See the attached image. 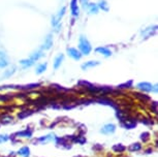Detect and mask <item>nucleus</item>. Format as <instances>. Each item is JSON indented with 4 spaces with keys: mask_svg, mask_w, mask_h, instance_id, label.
<instances>
[{
    "mask_svg": "<svg viewBox=\"0 0 158 157\" xmlns=\"http://www.w3.org/2000/svg\"><path fill=\"white\" fill-rule=\"evenodd\" d=\"M77 48L79 51L81 52V54L83 56H88L90 55V53L92 52V44L90 41L88 40V38L85 35L81 34L79 37V43H77Z\"/></svg>",
    "mask_w": 158,
    "mask_h": 157,
    "instance_id": "nucleus-1",
    "label": "nucleus"
},
{
    "mask_svg": "<svg viewBox=\"0 0 158 157\" xmlns=\"http://www.w3.org/2000/svg\"><path fill=\"white\" fill-rule=\"evenodd\" d=\"M136 88L139 90L143 91V92H146V93H151V92H154V93H157V90H158V86L157 85H152L151 83L149 82H141L136 85Z\"/></svg>",
    "mask_w": 158,
    "mask_h": 157,
    "instance_id": "nucleus-2",
    "label": "nucleus"
},
{
    "mask_svg": "<svg viewBox=\"0 0 158 157\" xmlns=\"http://www.w3.org/2000/svg\"><path fill=\"white\" fill-rule=\"evenodd\" d=\"M66 14V6H62L60 10H58V13H56L55 14L52 16V21H51V24H52V27L55 28L60 24L62 18L65 16Z\"/></svg>",
    "mask_w": 158,
    "mask_h": 157,
    "instance_id": "nucleus-3",
    "label": "nucleus"
},
{
    "mask_svg": "<svg viewBox=\"0 0 158 157\" xmlns=\"http://www.w3.org/2000/svg\"><path fill=\"white\" fill-rule=\"evenodd\" d=\"M157 29H158V26L157 25H150L148 26L147 28L143 29L141 31V36L144 38V39H147V38H150L151 36L157 32Z\"/></svg>",
    "mask_w": 158,
    "mask_h": 157,
    "instance_id": "nucleus-4",
    "label": "nucleus"
},
{
    "mask_svg": "<svg viewBox=\"0 0 158 157\" xmlns=\"http://www.w3.org/2000/svg\"><path fill=\"white\" fill-rule=\"evenodd\" d=\"M10 64V57L6 54V52L3 50H0V69L7 68Z\"/></svg>",
    "mask_w": 158,
    "mask_h": 157,
    "instance_id": "nucleus-5",
    "label": "nucleus"
},
{
    "mask_svg": "<svg viewBox=\"0 0 158 157\" xmlns=\"http://www.w3.org/2000/svg\"><path fill=\"white\" fill-rule=\"evenodd\" d=\"M66 53H67V55L74 61H80L83 57V55L81 54V52H80L79 50L76 48H71V47L66 49Z\"/></svg>",
    "mask_w": 158,
    "mask_h": 157,
    "instance_id": "nucleus-6",
    "label": "nucleus"
},
{
    "mask_svg": "<svg viewBox=\"0 0 158 157\" xmlns=\"http://www.w3.org/2000/svg\"><path fill=\"white\" fill-rule=\"evenodd\" d=\"M52 47H53V35L50 33L44 37V43L41 44L40 49L43 50V51H48V50H50Z\"/></svg>",
    "mask_w": 158,
    "mask_h": 157,
    "instance_id": "nucleus-7",
    "label": "nucleus"
},
{
    "mask_svg": "<svg viewBox=\"0 0 158 157\" xmlns=\"http://www.w3.org/2000/svg\"><path fill=\"white\" fill-rule=\"evenodd\" d=\"M70 14L73 18H77L80 16V7L77 4V0H71L69 3Z\"/></svg>",
    "mask_w": 158,
    "mask_h": 157,
    "instance_id": "nucleus-8",
    "label": "nucleus"
},
{
    "mask_svg": "<svg viewBox=\"0 0 158 157\" xmlns=\"http://www.w3.org/2000/svg\"><path fill=\"white\" fill-rule=\"evenodd\" d=\"M94 51H95V53L102 55V56H104V57H106V58L111 57V56L113 55V52L108 48V47L99 46V47H97V48H95Z\"/></svg>",
    "mask_w": 158,
    "mask_h": 157,
    "instance_id": "nucleus-9",
    "label": "nucleus"
},
{
    "mask_svg": "<svg viewBox=\"0 0 158 157\" xmlns=\"http://www.w3.org/2000/svg\"><path fill=\"white\" fill-rule=\"evenodd\" d=\"M115 131H116V125L113 123L106 124V125L100 129V132L103 133V134H113Z\"/></svg>",
    "mask_w": 158,
    "mask_h": 157,
    "instance_id": "nucleus-10",
    "label": "nucleus"
},
{
    "mask_svg": "<svg viewBox=\"0 0 158 157\" xmlns=\"http://www.w3.org/2000/svg\"><path fill=\"white\" fill-rule=\"evenodd\" d=\"M44 56V51H43V50L40 48L38 50H36V51H34L33 53H32V54H30L29 58H30L33 62L36 63V62L40 60V59L43 58Z\"/></svg>",
    "mask_w": 158,
    "mask_h": 157,
    "instance_id": "nucleus-11",
    "label": "nucleus"
},
{
    "mask_svg": "<svg viewBox=\"0 0 158 157\" xmlns=\"http://www.w3.org/2000/svg\"><path fill=\"white\" fill-rule=\"evenodd\" d=\"M63 60H64V55L63 54H59V55L56 56L55 59H54V62H53V68H54L55 70L59 69V67L61 66Z\"/></svg>",
    "mask_w": 158,
    "mask_h": 157,
    "instance_id": "nucleus-12",
    "label": "nucleus"
},
{
    "mask_svg": "<svg viewBox=\"0 0 158 157\" xmlns=\"http://www.w3.org/2000/svg\"><path fill=\"white\" fill-rule=\"evenodd\" d=\"M99 64H100L99 61L91 60V61H87V62H85V63H83L81 67H82L83 70H88V69H90V68H93V67L98 66Z\"/></svg>",
    "mask_w": 158,
    "mask_h": 157,
    "instance_id": "nucleus-13",
    "label": "nucleus"
},
{
    "mask_svg": "<svg viewBox=\"0 0 158 157\" xmlns=\"http://www.w3.org/2000/svg\"><path fill=\"white\" fill-rule=\"evenodd\" d=\"M16 70H17V67L15 66V65H13V66H10V67H8L6 70H4L3 75L1 76V78L2 79H8V78H10L11 76L15 75Z\"/></svg>",
    "mask_w": 158,
    "mask_h": 157,
    "instance_id": "nucleus-14",
    "label": "nucleus"
},
{
    "mask_svg": "<svg viewBox=\"0 0 158 157\" xmlns=\"http://www.w3.org/2000/svg\"><path fill=\"white\" fill-rule=\"evenodd\" d=\"M96 4H97L98 8H99V10L106 11V13H108L110 10V6H109V3L106 0H99Z\"/></svg>",
    "mask_w": 158,
    "mask_h": 157,
    "instance_id": "nucleus-15",
    "label": "nucleus"
},
{
    "mask_svg": "<svg viewBox=\"0 0 158 157\" xmlns=\"http://www.w3.org/2000/svg\"><path fill=\"white\" fill-rule=\"evenodd\" d=\"M20 64L22 65V67L24 69H26V68H29V67H31L32 65H34L35 64V62H33L31 60L30 58H25V59H22V60H20Z\"/></svg>",
    "mask_w": 158,
    "mask_h": 157,
    "instance_id": "nucleus-16",
    "label": "nucleus"
},
{
    "mask_svg": "<svg viewBox=\"0 0 158 157\" xmlns=\"http://www.w3.org/2000/svg\"><path fill=\"white\" fill-rule=\"evenodd\" d=\"M87 10L90 14H97L98 13H99V8H98L97 4L96 3H91V2L88 5Z\"/></svg>",
    "mask_w": 158,
    "mask_h": 157,
    "instance_id": "nucleus-17",
    "label": "nucleus"
},
{
    "mask_svg": "<svg viewBox=\"0 0 158 157\" xmlns=\"http://www.w3.org/2000/svg\"><path fill=\"white\" fill-rule=\"evenodd\" d=\"M48 68V63H40L36 65V68H35V72H36V75H41V73H44V72L47 70Z\"/></svg>",
    "mask_w": 158,
    "mask_h": 157,
    "instance_id": "nucleus-18",
    "label": "nucleus"
},
{
    "mask_svg": "<svg viewBox=\"0 0 158 157\" xmlns=\"http://www.w3.org/2000/svg\"><path fill=\"white\" fill-rule=\"evenodd\" d=\"M18 155L22 157H29L30 156V149H29V147H22L18 151Z\"/></svg>",
    "mask_w": 158,
    "mask_h": 157,
    "instance_id": "nucleus-19",
    "label": "nucleus"
},
{
    "mask_svg": "<svg viewBox=\"0 0 158 157\" xmlns=\"http://www.w3.org/2000/svg\"><path fill=\"white\" fill-rule=\"evenodd\" d=\"M16 135H18L19 138H31L32 137V130L25 129V130H23V131L18 132Z\"/></svg>",
    "mask_w": 158,
    "mask_h": 157,
    "instance_id": "nucleus-20",
    "label": "nucleus"
},
{
    "mask_svg": "<svg viewBox=\"0 0 158 157\" xmlns=\"http://www.w3.org/2000/svg\"><path fill=\"white\" fill-rule=\"evenodd\" d=\"M125 150H126V147L123 146L122 144H117V145H115V146L113 147V151H115V152H117V153L124 152Z\"/></svg>",
    "mask_w": 158,
    "mask_h": 157,
    "instance_id": "nucleus-21",
    "label": "nucleus"
},
{
    "mask_svg": "<svg viewBox=\"0 0 158 157\" xmlns=\"http://www.w3.org/2000/svg\"><path fill=\"white\" fill-rule=\"evenodd\" d=\"M142 149V145L139 143H135L132 145H130L129 147V151L130 152H135V151H139Z\"/></svg>",
    "mask_w": 158,
    "mask_h": 157,
    "instance_id": "nucleus-22",
    "label": "nucleus"
},
{
    "mask_svg": "<svg viewBox=\"0 0 158 157\" xmlns=\"http://www.w3.org/2000/svg\"><path fill=\"white\" fill-rule=\"evenodd\" d=\"M53 137H52V134H49V135H46V137H41L38 138V142L41 144H47V143H49V142L52 140Z\"/></svg>",
    "mask_w": 158,
    "mask_h": 157,
    "instance_id": "nucleus-23",
    "label": "nucleus"
},
{
    "mask_svg": "<svg viewBox=\"0 0 158 157\" xmlns=\"http://www.w3.org/2000/svg\"><path fill=\"white\" fill-rule=\"evenodd\" d=\"M89 3H90V0H80V4L84 10H87Z\"/></svg>",
    "mask_w": 158,
    "mask_h": 157,
    "instance_id": "nucleus-24",
    "label": "nucleus"
},
{
    "mask_svg": "<svg viewBox=\"0 0 158 157\" xmlns=\"http://www.w3.org/2000/svg\"><path fill=\"white\" fill-rule=\"evenodd\" d=\"M10 140V137L6 134H0V144L1 143H5V142H7Z\"/></svg>",
    "mask_w": 158,
    "mask_h": 157,
    "instance_id": "nucleus-25",
    "label": "nucleus"
},
{
    "mask_svg": "<svg viewBox=\"0 0 158 157\" xmlns=\"http://www.w3.org/2000/svg\"><path fill=\"white\" fill-rule=\"evenodd\" d=\"M141 138L143 141H147L148 138H149V133L148 132H145V133H142V137Z\"/></svg>",
    "mask_w": 158,
    "mask_h": 157,
    "instance_id": "nucleus-26",
    "label": "nucleus"
},
{
    "mask_svg": "<svg viewBox=\"0 0 158 157\" xmlns=\"http://www.w3.org/2000/svg\"><path fill=\"white\" fill-rule=\"evenodd\" d=\"M153 109L154 113H157V102H153Z\"/></svg>",
    "mask_w": 158,
    "mask_h": 157,
    "instance_id": "nucleus-27",
    "label": "nucleus"
}]
</instances>
